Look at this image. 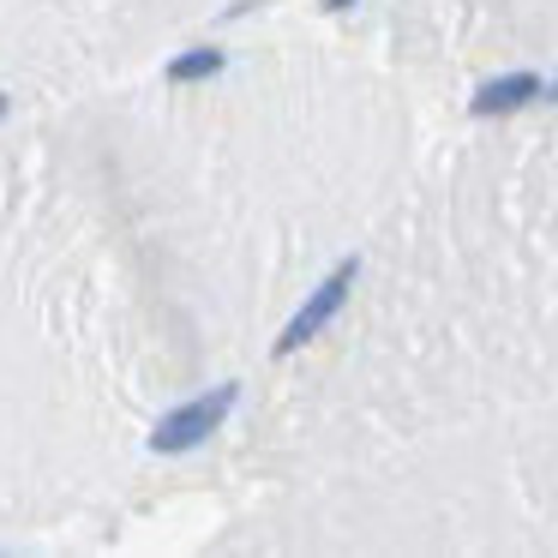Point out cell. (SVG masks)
Here are the masks:
<instances>
[{"instance_id": "2", "label": "cell", "mask_w": 558, "mask_h": 558, "mask_svg": "<svg viewBox=\"0 0 558 558\" xmlns=\"http://www.w3.org/2000/svg\"><path fill=\"white\" fill-rule=\"evenodd\" d=\"M354 282H361V258H342V265L330 270L325 282H318V294H306V306L289 318V330L277 337V354H294V349H306V342H313L318 330H325L330 318H337L342 306H349Z\"/></svg>"}, {"instance_id": "7", "label": "cell", "mask_w": 558, "mask_h": 558, "mask_svg": "<svg viewBox=\"0 0 558 558\" xmlns=\"http://www.w3.org/2000/svg\"><path fill=\"white\" fill-rule=\"evenodd\" d=\"M0 114H7V97H0Z\"/></svg>"}, {"instance_id": "1", "label": "cell", "mask_w": 558, "mask_h": 558, "mask_svg": "<svg viewBox=\"0 0 558 558\" xmlns=\"http://www.w3.org/2000/svg\"><path fill=\"white\" fill-rule=\"evenodd\" d=\"M234 397H241L234 385H217V390H205V397L181 402L174 414H162V421H157V433H150V450H193V445H205V438L217 433L222 421H229Z\"/></svg>"}, {"instance_id": "6", "label": "cell", "mask_w": 558, "mask_h": 558, "mask_svg": "<svg viewBox=\"0 0 558 558\" xmlns=\"http://www.w3.org/2000/svg\"><path fill=\"white\" fill-rule=\"evenodd\" d=\"M546 97H553V102H558V85H553V90H546Z\"/></svg>"}, {"instance_id": "5", "label": "cell", "mask_w": 558, "mask_h": 558, "mask_svg": "<svg viewBox=\"0 0 558 558\" xmlns=\"http://www.w3.org/2000/svg\"><path fill=\"white\" fill-rule=\"evenodd\" d=\"M325 7H330V13H349V7H354V0H325Z\"/></svg>"}, {"instance_id": "4", "label": "cell", "mask_w": 558, "mask_h": 558, "mask_svg": "<svg viewBox=\"0 0 558 558\" xmlns=\"http://www.w3.org/2000/svg\"><path fill=\"white\" fill-rule=\"evenodd\" d=\"M210 73H222V49H193L169 66V85H198V78H210Z\"/></svg>"}, {"instance_id": "3", "label": "cell", "mask_w": 558, "mask_h": 558, "mask_svg": "<svg viewBox=\"0 0 558 558\" xmlns=\"http://www.w3.org/2000/svg\"><path fill=\"white\" fill-rule=\"evenodd\" d=\"M541 90H546V85H541L534 73H510V78H493V85H481V90H474V102H469V109L486 121V114H510V109H522V102H534Z\"/></svg>"}]
</instances>
